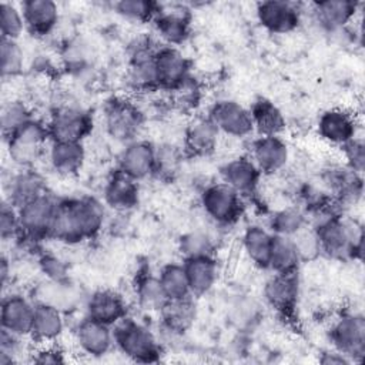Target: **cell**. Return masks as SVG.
Listing matches in <instances>:
<instances>
[{"mask_svg":"<svg viewBox=\"0 0 365 365\" xmlns=\"http://www.w3.org/2000/svg\"><path fill=\"white\" fill-rule=\"evenodd\" d=\"M135 295L140 307L148 311H160L168 301L158 277H154L150 272H143L137 277Z\"/></svg>","mask_w":365,"mask_h":365,"instance_id":"e575fe53","label":"cell"},{"mask_svg":"<svg viewBox=\"0 0 365 365\" xmlns=\"http://www.w3.org/2000/svg\"><path fill=\"white\" fill-rule=\"evenodd\" d=\"M137 181L121 173L118 168L110 175L104 187V202L111 210L125 212L138 204Z\"/></svg>","mask_w":365,"mask_h":365,"instance_id":"cb8c5ba5","label":"cell"},{"mask_svg":"<svg viewBox=\"0 0 365 365\" xmlns=\"http://www.w3.org/2000/svg\"><path fill=\"white\" fill-rule=\"evenodd\" d=\"M0 235L3 241L21 237L17 208L11 205L7 200H3L0 208Z\"/></svg>","mask_w":365,"mask_h":365,"instance_id":"ee69618b","label":"cell"},{"mask_svg":"<svg viewBox=\"0 0 365 365\" xmlns=\"http://www.w3.org/2000/svg\"><path fill=\"white\" fill-rule=\"evenodd\" d=\"M30 118H33L31 113L24 103L17 100L6 103L0 114V124H1V131L4 138L11 135L17 128H20Z\"/></svg>","mask_w":365,"mask_h":365,"instance_id":"60d3db41","label":"cell"},{"mask_svg":"<svg viewBox=\"0 0 365 365\" xmlns=\"http://www.w3.org/2000/svg\"><path fill=\"white\" fill-rule=\"evenodd\" d=\"M160 284L165 292L167 299H180L191 297V289L187 272L182 264H167L160 269Z\"/></svg>","mask_w":365,"mask_h":365,"instance_id":"d590c367","label":"cell"},{"mask_svg":"<svg viewBox=\"0 0 365 365\" xmlns=\"http://www.w3.org/2000/svg\"><path fill=\"white\" fill-rule=\"evenodd\" d=\"M160 46L150 37H137L130 47L128 80L137 90L157 88L154 56Z\"/></svg>","mask_w":365,"mask_h":365,"instance_id":"8fae6325","label":"cell"},{"mask_svg":"<svg viewBox=\"0 0 365 365\" xmlns=\"http://www.w3.org/2000/svg\"><path fill=\"white\" fill-rule=\"evenodd\" d=\"M38 268L50 282L64 284L68 281V267L53 254H43L38 258Z\"/></svg>","mask_w":365,"mask_h":365,"instance_id":"f6af8a7d","label":"cell"},{"mask_svg":"<svg viewBox=\"0 0 365 365\" xmlns=\"http://www.w3.org/2000/svg\"><path fill=\"white\" fill-rule=\"evenodd\" d=\"M204 212L220 225H231L241 218L242 197L225 182L207 185L200 197Z\"/></svg>","mask_w":365,"mask_h":365,"instance_id":"8992f818","label":"cell"},{"mask_svg":"<svg viewBox=\"0 0 365 365\" xmlns=\"http://www.w3.org/2000/svg\"><path fill=\"white\" fill-rule=\"evenodd\" d=\"M6 190L7 198L4 200L19 208L26 202L43 195L46 192V182L38 173L33 170H24L11 175Z\"/></svg>","mask_w":365,"mask_h":365,"instance_id":"83f0119b","label":"cell"},{"mask_svg":"<svg viewBox=\"0 0 365 365\" xmlns=\"http://www.w3.org/2000/svg\"><path fill=\"white\" fill-rule=\"evenodd\" d=\"M64 329V319L60 308L47 304H34V315L30 336L40 344L54 342Z\"/></svg>","mask_w":365,"mask_h":365,"instance_id":"484cf974","label":"cell"},{"mask_svg":"<svg viewBox=\"0 0 365 365\" xmlns=\"http://www.w3.org/2000/svg\"><path fill=\"white\" fill-rule=\"evenodd\" d=\"M114 9L121 17L127 20L145 23L154 20L160 6L148 0H120L114 3Z\"/></svg>","mask_w":365,"mask_h":365,"instance_id":"74e56055","label":"cell"},{"mask_svg":"<svg viewBox=\"0 0 365 365\" xmlns=\"http://www.w3.org/2000/svg\"><path fill=\"white\" fill-rule=\"evenodd\" d=\"M312 215V228L322 254L338 259H359L362 257V227L356 221L345 218L335 201Z\"/></svg>","mask_w":365,"mask_h":365,"instance_id":"7a4b0ae2","label":"cell"},{"mask_svg":"<svg viewBox=\"0 0 365 365\" xmlns=\"http://www.w3.org/2000/svg\"><path fill=\"white\" fill-rule=\"evenodd\" d=\"M51 141H77L81 143L93 128L90 114L76 106H61L53 111L47 121Z\"/></svg>","mask_w":365,"mask_h":365,"instance_id":"ba28073f","label":"cell"},{"mask_svg":"<svg viewBox=\"0 0 365 365\" xmlns=\"http://www.w3.org/2000/svg\"><path fill=\"white\" fill-rule=\"evenodd\" d=\"M329 341L338 352L351 362H361L365 356V319L358 312H344L331 325Z\"/></svg>","mask_w":365,"mask_h":365,"instance_id":"277c9868","label":"cell"},{"mask_svg":"<svg viewBox=\"0 0 365 365\" xmlns=\"http://www.w3.org/2000/svg\"><path fill=\"white\" fill-rule=\"evenodd\" d=\"M118 170L135 181H141L155 171V148L148 141H130L118 157Z\"/></svg>","mask_w":365,"mask_h":365,"instance_id":"9a60e30c","label":"cell"},{"mask_svg":"<svg viewBox=\"0 0 365 365\" xmlns=\"http://www.w3.org/2000/svg\"><path fill=\"white\" fill-rule=\"evenodd\" d=\"M86 160L83 143L77 141H51L48 148V161L51 168L60 175L77 174Z\"/></svg>","mask_w":365,"mask_h":365,"instance_id":"4316f807","label":"cell"},{"mask_svg":"<svg viewBox=\"0 0 365 365\" xmlns=\"http://www.w3.org/2000/svg\"><path fill=\"white\" fill-rule=\"evenodd\" d=\"M57 201L50 194L43 195L26 202L17 208L21 237L30 241H40L50 238V230L57 207Z\"/></svg>","mask_w":365,"mask_h":365,"instance_id":"52a82bcc","label":"cell"},{"mask_svg":"<svg viewBox=\"0 0 365 365\" xmlns=\"http://www.w3.org/2000/svg\"><path fill=\"white\" fill-rule=\"evenodd\" d=\"M358 3L351 0H325L312 4L315 21L327 31H338L352 21Z\"/></svg>","mask_w":365,"mask_h":365,"instance_id":"d4e9b609","label":"cell"},{"mask_svg":"<svg viewBox=\"0 0 365 365\" xmlns=\"http://www.w3.org/2000/svg\"><path fill=\"white\" fill-rule=\"evenodd\" d=\"M47 140H50L47 123L30 118L6 138L9 155L13 163L29 167L37 161Z\"/></svg>","mask_w":365,"mask_h":365,"instance_id":"5b68a950","label":"cell"},{"mask_svg":"<svg viewBox=\"0 0 365 365\" xmlns=\"http://www.w3.org/2000/svg\"><path fill=\"white\" fill-rule=\"evenodd\" d=\"M178 250L184 259L197 257H211L214 244L212 240L202 231H191L178 240Z\"/></svg>","mask_w":365,"mask_h":365,"instance_id":"ab89813d","label":"cell"},{"mask_svg":"<svg viewBox=\"0 0 365 365\" xmlns=\"http://www.w3.org/2000/svg\"><path fill=\"white\" fill-rule=\"evenodd\" d=\"M86 312V317L113 327L127 317V304L118 292L98 289L88 297Z\"/></svg>","mask_w":365,"mask_h":365,"instance_id":"44dd1931","label":"cell"},{"mask_svg":"<svg viewBox=\"0 0 365 365\" xmlns=\"http://www.w3.org/2000/svg\"><path fill=\"white\" fill-rule=\"evenodd\" d=\"M299 294V278L297 272L274 274L264 287L267 302L281 314H288L294 309Z\"/></svg>","mask_w":365,"mask_h":365,"instance_id":"d6986e66","label":"cell"},{"mask_svg":"<svg viewBox=\"0 0 365 365\" xmlns=\"http://www.w3.org/2000/svg\"><path fill=\"white\" fill-rule=\"evenodd\" d=\"M254 131L259 135H278L285 127V118L279 108L267 98H258L250 108Z\"/></svg>","mask_w":365,"mask_h":365,"instance_id":"1f68e13d","label":"cell"},{"mask_svg":"<svg viewBox=\"0 0 365 365\" xmlns=\"http://www.w3.org/2000/svg\"><path fill=\"white\" fill-rule=\"evenodd\" d=\"M9 275H10V264H9V259L3 255L1 259H0V278H1V285H3V288H4L6 284H7Z\"/></svg>","mask_w":365,"mask_h":365,"instance_id":"f907efd6","label":"cell"},{"mask_svg":"<svg viewBox=\"0 0 365 365\" xmlns=\"http://www.w3.org/2000/svg\"><path fill=\"white\" fill-rule=\"evenodd\" d=\"M31 361L36 364H64L66 358L63 351L58 346H54L53 342L44 344L31 355Z\"/></svg>","mask_w":365,"mask_h":365,"instance_id":"c3c4849f","label":"cell"},{"mask_svg":"<svg viewBox=\"0 0 365 365\" xmlns=\"http://www.w3.org/2000/svg\"><path fill=\"white\" fill-rule=\"evenodd\" d=\"M26 30L21 10L11 3L3 1L0 4V31L1 38L17 40Z\"/></svg>","mask_w":365,"mask_h":365,"instance_id":"b9f144b4","label":"cell"},{"mask_svg":"<svg viewBox=\"0 0 365 365\" xmlns=\"http://www.w3.org/2000/svg\"><path fill=\"white\" fill-rule=\"evenodd\" d=\"M114 345L134 362H157L161 356V345L153 331L128 317L114 325Z\"/></svg>","mask_w":365,"mask_h":365,"instance_id":"3957f363","label":"cell"},{"mask_svg":"<svg viewBox=\"0 0 365 365\" xmlns=\"http://www.w3.org/2000/svg\"><path fill=\"white\" fill-rule=\"evenodd\" d=\"M291 238L295 244V248L298 251L301 261H311L322 254L318 237L312 227H308V225L304 227L301 231H298Z\"/></svg>","mask_w":365,"mask_h":365,"instance_id":"7bdbcfd3","label":"cell"},{"mask_svg":"<svg viewBox=\"0 0 365 365\" xmlns=\"http://www.w3.org/2000/svg\"><path fill=\"white\" fill-rule=\"evenodd\" d=\"M299 255L291 237L272 234V245L269 252L268 268L274 274L297 272L299 267Z\"/></svg>","mask_w":365,"mask_h":365,"instance_id":"836d02e7","label":"cell"},{"mask_svg":"<svg viewBox=\"0 0 365 365\" xmlns=\"http://www.w3.org/2000/svg\"><path fill=\"white\" fill-rule=\"evenodd\" d=\"M178 164V155L173 147H158L155 148V171L154 174L170 175L175 171Z\"/></svg>","mask_w":365,"mask_h":365,"instance_id":"7dc6e473","label":"cell"},{"mask_svg":"<svg viewBox=\"0 0 365 365\" xmlns=\"http://www.w3.org/2000/svg\"><path fill=\"white\" fill-rule=\"evenodd\" d=\"M208 117L217 125L220 133H224L230 137L241 138L250 135L254 131L250 110L232 100L217 101L211 107Z\"/></svg>","mask_w":365,"mask_h":365,"instance_id":"4fadbf2b","label":"cell"},{"mask_svg":"<svg viewBox=\"0 0 365 365\" xmlns=\"http://www.w3.org/2000/svg\"><path fill=\"white\" fill-rule=\"evenodd\" d=\"M261 173L250 157H237L221 167L222 182L235 190L241 197L255 194Z\"/></svg>","mask_w":365,"mask_h":365,"instance_id":"603a6c76","label":"cell"},{"mask_svg":"<svg viewBox=\"0 0 365 365\" xmlns=\"http://www.w3.org/2000/svg\"><path fill=\"white\" fill-rule=\"evenodd\" d=\"M272 245V232L261 225H251L242 235V247L254 265L268 268Z\"/></svg>","mask_w":365,"mask_h":365,"instance_id":"d6a6232c","label":"cell"},{"mask_svg":"<svg viewBox=\"0 0 365 365\" xmlns=\"http://www.w3.org/2000/svg\"><path fill=\"white\" fill-rule=\"evenodd\" d=\"M20 10L26 30L36 37L50 34L60 19L58 6L51 0H26L21 3Z\"/></svg>","mask_w":365,"mask_h":365,"instance_id":"ffe728a7","label":"cell"},{"mask_svg":"<svg viewBox=\"0 0 365 365\" xmlns=\"http://www.w3.org/2000/svg\"><path fill=\"white\" fill-rule=\"evenodd\" d=\"M104 205L93 197L58 200L50 238L64 244H80L94 238L104 227Z\"/></svg>","mask_w":365,"mask_h":365,"instance_id":"6da1fadb","label":"cell"},{"mask_svg":"<svg viewBox=\"0 0 365 365\" xmlns=\"http://www.w3.org/2000/svg\"><path fill=\"white\" fill-rule=\"evenodd\" d=\"M250 158L261 174H275L287 165L289 150L278 135H259L251 144Z\"/></svg>","mask_w":365,"mask_h":365,"instance_id":"2e32d148","label":"cell"},{"mask_svg":"<svg viewBox=\"0 0 365 365\" xmlns=\"http://www.w3.org/2000/svg\"><path fill=\"white\" fill-rule=\"evenodd\" d=\"M317 130L324 141L342 147L356 137L358 121L355 114L345 108H331L319 115Z\"/></svg>","mask_w":365,"mask_h":365,"instance_id":"5bb4252c","label":"cell"},{"mask_svg":"<svg viewBox=\"0 0 365 365\" xmlns=\"http://www.w3.org/2000/svg\"><path fill=\"white\" fill-rule=\"evenodd\" d=\"M158 312L164 328L173 334L185 332L195 319V305L190 297L168 299Z\"/></svg>","mask_w":365,"mask_h":365,"instance_id":"4dcf8cb0","label":"cell"},{"mask_svg":"<svg viewBox=\"0 0 365 365\" xmlns=\"http://www.w3.org/2000/svg\"><path fill=\"white\" fill-rule=\"evenodd\" d=\"M76 342L80 349L94 358L104 356L114 345V335L110 325L86 317L76 328Z\"/></svg>","mask_w":365,"mask_h":365,"instance_id":"ac0fdd59","label":"cell"},{"mask_svg":"<svg viewBox=\"0 0 365 365\" xmlns=\"http://www.w3.org/2000/svg\"><path fill=\"white\" fill-rule=\"evenodd\" d=\"M258 23L269 33L285 34L294 31L301 23V10L297 3L285 0H267L257 4Z\"/></svg>","mask_w":365,"mask_h":365,"instance_id":"7c38bea8","label":"cell"},{"mask_svg":"<svg viewBox=\"0 0 365 365\" xmlns=\"http://www.w3.org/2000/svg\"><path fill=\"white\" fill-rule=\"evenodd\" d=\"M182 265L187 272L191 295H204L214 287L218 277V268L212 255L188 258L184 259Z\"/></svg>","mask_w":365,"mask_h":365,"instance_id":"f1b7e54d","label":"cell"},{"mask_svg":"<svg viewBox=\"0 0 365 365\" xmlns=\"http://www.w3.org/2000/svg\"><path fill=\"white\" fill-rule=\"evenodd\" d=\"M341 148L345 155L346 167L358 174H362L365 168V144L362 138L355 137L346 144H344Z\"/></svg>","mask_w":365,"mask_h":365,"instance_id":"bcb514c9","label":"cell"},{"mask_svg":"<svg viewBox=\"0 0 365 365\" xmlns=\"http://www.w3.org/2000/svg\"><path fill=\"white\" fill-rule=\"evenodd\" d=\"M154 27L165 46L177 47L184 43L190 36V14L182 7H171L160 10L154 17Z\"/></svg>","mask_w":365,"mask_h":365,"instance_id":"7402d4cb","label":"cell"},{"mask_svg":"<svg viewBox=\"0 0 365 365\" xmlns=\"http://www.w3.org/2000/svg\"><path fill=\"white\" fill-rule=\"evenodd\" d=\"M157 88L177 91L190 80V60L173 46H160L154 56Z\"/></svg>","mask_w":365,"mask_h":365,"instance_id":"9c48e42d","label":"cell"},{"mask_svg":"<svg viewBox=\"0 0 365 365\" xmlns=\"http://www.w3.org/2000/svg\"><path fill=\"white\" fill-rule=\"evenodd\" d=\"M104 124L113 138L130 143L143 125V114L133 103L113 98L104 107Z\"/></svg>","mask_w":365,"mask_h":365,"instance_id":"30bf717a","label":"cell"},{"mask_svg":"<svg viewBox=\"0 0 365 365\" xmlns=\"http://www.w3.org/2000/svg\"><path fill=\"white\" fill-rule=\"evenodd\" d=\"M319 362L325 364V365H348V364H351V361L344 354L338 352L336 349L324 352L319 358Z\"/></svg>","mask_w":365,"mask_h":365,"instance_id":"681fc988","label":"cell"},{"mask_svg":"<svg viewBox=\"0 0 365 365\" xmlns=\"http://www.w3.org/2000/svg\"><path fill=\"white\" fill-rule=\"evenodd\" d=\"M24 66V53L17 40L1 38L0 43V70L3 78H11L21 73Z\"/></svg>","mask_w":365,"mask_h":365,"instance_id":"f35d334b","label":"cell"},{"mask_svg":"<svg viewBox=\"0 0 365 365\" xmlns=\"http://www.w3.org/2000/svg\"><path fill=\"white\" fill-rule=\"evenodd\" d=\"M34 315V304L20 294H10L3 298L0 308L1 329L17 336H30Z\"/></svg>","mask_w":365,"mask_h":365,"instance_id":"e0dca14e","label":"cell"},{"mask_svg":"<svg viewBox=\"0 0 365 365\" xmlns=\"http://www.w3.org/2000/svg\"><path fill=\"white\" fill-rule=\"evenodd\" d=\"M308 225V218L301 207L282 208L271 217L269 231L275 235L292 237Z\"/></svg>","mask_w":365,"mask_h":365,"instance_id":"8d00e7d4","label":"cell"},{"mask_svg":"<svg viewBox=\"0 0 365 365\" xmlns=\"http://www.w3.org/2000/svg\"><path fill=\"white\" fill-rule=\"evenodd\" d=\"M220 131L210 117L192 121L185 133V147L194 155H208L214 151Z\"/></svg>","mask_w":365,"mask_h":365,"instance_id":"f546056e","label":"cell"}]
</instances>
